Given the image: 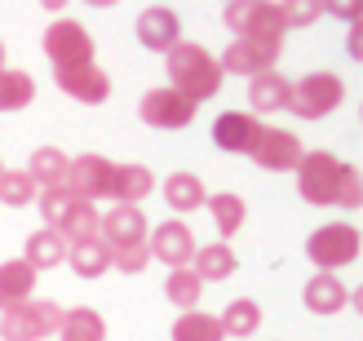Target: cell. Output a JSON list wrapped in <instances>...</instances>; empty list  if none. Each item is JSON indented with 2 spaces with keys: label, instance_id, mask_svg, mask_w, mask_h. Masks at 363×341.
Listing matches in <instances>:
<instances>
[{
  "label": "cell",
  "instance_id": "1",
  "mask_svg": "<svg viewBox=\"0 0 363 341\" xmlns=\"http://www.w3.org/2000/svg\"><path fill=\"white\" fill-rule=\"evenodd\" d=\"M297 173V195L315 208H359V169L337 160L333 151H306Z\"/></svg>",
  "mask_w": 363,
  "mask_h": 341
},
{
  "label": "cell",
  "instance_id": "2",
  "mask_svg": "<svg viewBox=\"0 0 363 341\" xmlns=\"http://www.w3.org/2000/svg\"><path fill=\"white\" fill-rule=\"evenodd\" d=\"M169 89H177L186 102H208L222 89V67L204 45L182 40L177 49H169Z\"/></svg>",
  "mask_w": 363,
  "mask_h": 341
},
{
  "label": "cell",
  "instance_id": "3",
  "mask_svg": "<svg viewBox=\"0 0 363 341\" xmlns=\"http://www.w3.org/2000/svg\"><path fill=\"white\" fill-rule=\"evenodd\" d=\"M62 324V306L58 301H40L31 297L13 311H0V341H45Z\"/></svg>",
  "mask_w": 363,
  "mask_h": 341
},
{
  "label": "cell",
  "instance_id": "4",
  "mask_svg": "<svg viewBox=\"0 0 363 341\" xmlns=\"http://www.w3.org/2000/svg\"><path fill=\"white\" fill-rule=\"evenodd\" d=\"M341 98H346V84L341 76L333 71H311V76H301L293 84V94H288V111L297 120H323L328 111H337Z\"/></svg>",
  "mask_w": 363,
  "mask_h": 341
},
{
  "label": "cell",
  "instance_id": "5",
  "mask_svg": "<svg viewBox=\"0 0 363 341\" xmlns=\"http://www.w3.org/2000/svg\"><path fill=\"white\" fill-rule=\"evenodd\" d=\"M306 257H311L319 271L337 275L341 266H350L359 257V226L354 222H328L319 226L311 240H306Z\"/></svg>",
  "mask_w": 363,
  "mask_h": 341
},
{
  "label": "cell",
  "instance_id": "6",
  "mask_svg": "<svg viewBox=\"0 0 363 341\" xmlns=\"http://www.w3.org/2000/svg\"><path fill=\"white\" fill-rule=\"evenodd\" d=\"M226 27L235 31V40H284V9L266 5V0H235L226 5Z\"/></svg>",
  "mask_w": 363,
  "mask_h": 341
},
{
  "label": "cell",
  "instance_id": "7",
  "mask_svg": "<svg viewBox=\"0 0 363 341\" xmlns=\"http://www.w3.org/2000/svg\"><path fill=\"white\" fill-rule=\"evenodd\" d=\"M111 177H116V160L89 151V155H71L62 186L76 195L80 204H98V200H111Z\"/></svg>",
  "mask_w": 363,
  "mask_h": 341
},
{
  "label": "cell",
  "instance_id": "8",
  "mask_svg": "<svg viewBox=\"0 0 363 341\" xmlns=\"http://www.w3.org/2000/svg\"><path fill=\"white\" fill-rule=\"evenodd\" d=\"M301 155H306L301 138L288 133V129H275V124H262L257 138H252V147H248V160L266 173H293L301 164Z\"/></svg>",
  "mask_w": 363,
  "mask_h": 341
},
{
  "label": "cell",
  "instance_id": "9",
  "mask_svg": "<svg viewBox=\"0 0 363 341\" xmlns=\"http://www.w3.org/2000/svg\"><path fill=\"white\" fill-rule=\"evenodd\" d=\"M45 58L53 62V71H71V67H89L94 62V35H89L80 23H53L45 31Z\"/></svg>",
  "mask_w": 363,
  "mask_h": 341
},
{
  "label": "cell",
  "instance_id": "10",
  "mask_svg": "<svg viewBox=\"0 0 363 341\" xmlns=\"http://www.w3.org/2000/svg\"><path fill=\"white\" fill-rule=\"evenodd\" d=\"M284 53V40H230L226 53L217 58V67H222V76L230 71V76H262V71H275Z\"/></svg>",
  "mask_w": 363,
  "mask_h": 341
},
{
  "label": "cell",
  "instance_id": "11",
  "mask_svg": "<svg viewBox=\"0 0 363 341\" xmlns=\"http://www.w3.org/2000/svg\"><path fill=\"white\" fill-rule=\"evenodd\" d=\"M147 253H151V262L160 257V262L169 266V271H182V266H191V257H195V235H191V226L182 222V218L160 222L155 230H147Z\"/></svg>",
  "mask_w": 363,
  "mask_h": 341
},
{
  "label": "cell",
  "instance_id": "12",
  "mask_svg": "<svg viewBox=\"0 0 363 341\" xmlns=\"http://www.w3.org/2000/svg\"><path fill=\"white\" fill-rule=\"evenodd\" d=\"M142 124H151V129H186V124L195 120V102H186L177 94V89H151L147 98H142L138 106Z\"/></svg>",
  "mask_w": 363,
  "mask_h": 341
},
{
  "label": "cell",
  "instance_id": "13",
  "mask_svg": "<svg viewBox=\"0 0 363 341\" xmlns=\"http://www.w3.org/2000/svg\"><path fill=\"white\" fill-rule=\"evenodd\" d=\"M98 240L111 248H133V244H147V218H142V208L133 204H111L102 213V226H98Z\"/></svg>",
  "mask_w": 363,
  "mask_h": 341
},
{
  "label": "cell",
  "instance_id": "14",
  "mask_svg": "<svg viewBox=\"0 0 363 341\" xmlns=\"http://www.w3.org/2000/svg\"><path fill=\"white\" fill-rule=\"evenodd\" d=\"M58 89L67 98H76V102H84V106H98V102H106L111 98V76L98 67V62H89V67H71V71H58Z\"/></svg>",
  "mask_w": 363,
  "mask_h": 341
},
{
  "label": "cell",
  "instance_id": "15",
  "mask_svg": "<svg viewBox=\"0 0 363 341\" xmlns=\"http://www.w3.org/2000/svg\"><path fill=\"white\" fill-rule=\"evenodd\" d=\"M138 40L147 45L151 53H169L182 45V18L164 5H151L138 13Z\"/></svg>",
  "mask_w": 363,
  "mask_h": 341
},
{
  "label": "cell",
  "instance_id": "16",
  "mask_svg": "<svg viewBox=\"0 0 363 341\" xmlns=\"http://www.w3.org/2000/svg\"><path fill=\"white\" fill-rule=\"evenodd\" d=\"M257 129H262L257 116H248V111H222V116L213 120V142H217L226 155H248Z\"/></svg>",
  "mask_w": 363,
  "mask_h": 341
},
{
  "label": "cell",
  "instance_id": "17",
  "mask_svg": "<svg viewBox=\"0 0 363 341\" xmlns=\"http://www.w3.org/2000/svg\"><path fill=\"white\" fill-rule=\"evenodd\" d=\"M301 301H306V311H311V315H337V311L350 306V289H346L337 275L319 271V275L301 289Z\"/></svg>",
  "mask_w": 363,
  "mask_h": 341
},
{
  "label": "cell",
  "instance_id": "18",
  "mask_svg": "<svg viewBox=\"0 0 363 341\" xmlns=\"http://www.w3.org/2000/svg\"><path fill=\"white\" fill-rule=\"evenodd\" d=\"M31 293H35V271L27 262L23 257L0 262V311L23 306V301H31Z\"/></svg>",
  "mask_w": 363,
  "mask_h": 341
},
{
  "label": "cell",
  "instance_id": "19",
  "mask_svg": "<svg viewBox=\"0 0 363 341\" xmlns=\"http://www.w3.org/2000/svg\"><path fill=\"white\" fill-rule=\"evenodd\" d=\"M288 94H293V80L275 76V71H262V76L248 80V106L252 111H288Z\"/></svg>",
  "mask_w": 363,
  "mask_h": 341
},
{
  "label": "cell",
  "instance_id": "20",
  "mask_svg": "<svg viewBox=\"0 0 363 341\" xmlns=\"http://www.w3.org/2000/svg\"><path fill=\"white\" fill-rule=\"evenodd\" d=\"M155 191V173L147 164H116V177H111V200L116 204H142L147 195Z\"/></svg>",
  "mask_w": 363,
  "mask_h": 341
},
{
  "label": "cell",
  "instance_id": "21",
  "mask_svg": "<svg viewBox=\"0 0 363 341\" xmlns=\"http://www.w3.org/2000/svg\"><path fill=\"white\" fill-rule=\"evenodd\" d=\"M67 253H71V248H67V240H62L53 226H45V230H35V235L27 240V253H23V262L31 266L35 275H40V271H53V266H62V262H67Z\"/></svg>",
  "mask_w": 363,
  "mask_h": 341
},
{
  "label": "cell",
  "instance_id": "22",
  "mask_svg": "<svg viewBox=\"0 0 363 341\" xmlns=\"http://www.w3.org/2000/svg\"><path fill=\"white\" fill-rule=\"evenodd\" d=\"M191 271L199 275V284H217V279H230L240 271V257L230 253V244H204V248H195Z\"/></svg>",
  "mask_w": 363,
  "mask_h": 341
},
{
  "label": "cell",
  "instance_id": "23",
  "mask_svg": "<svg viewBox=\"0 0 363 341\" xmlns=\"http://www.w3.org/2000/svg\"><path fill=\"white\" fill-rule=\"evenodd\" d=\"M67 164H71V155H67L62 147H35V151H31V160H27V177H31V182L40 186V191L62 186Z\"/></svg>",
  "mask_w": 363,
  "mask_h": 341
},
{
  "label": "cell",
  "instance_id": "24",
  "mask_svg": "<svg viewBox=\"0 0 363 341\" xmlns=\"http://www.w3.org/2000/svg\"><path fill=\"white\" fill-rule=\"evenodd\" d=\"M208 200V191H204V182H199L195 173H169L164 177V204L173 208V213H195L199 204Z\"/></svg>",
  "mask_w": 363,
  "mask_h": 341
},
{
  "label": "cell",
  "instance_id": "25",
  "mask_svg": "<svg viewBox=\"0 0 363 341\" xmlns=\"http://www.w3.org/2000/svg\"><path fill=\"white\" fill-rule=\"evenodd\" d=\"M58 341H106V319H102L98 311H89V306L62 311Z\"/></svg>",
  "mask_w": 363,
  "mask_h": 341
},
{
  "label": "cell",
  "instance_id": "26",
  "mask_svg": "<svg viewBox=\"0 0 363 341\" xmlns=\"http://www.w3.org/2000/svg\"><path fill=\"white\" fill-rule=\"evenodd\" d=\"M35 102V80L23 67H0V111H23Z\"/></svg>",
  "mask_w": 363,
  "mask_h": 341
},
{
  "label": "cell",
  "instance_id": "27",
  "mask_svg": "<svg viewBox=\"0 0 363 341\" xmlns=\"http://www.w3.org/2000/svg\"><path fill=\"white\" fill-rule=\"evenodd\" d=\"M67 266L76 271L80 279H102L106 271H111V248H106L102 240H89V244H76L67 253Z\"/></svg>",
  "mask_w": 363,
  "mask_h": 341
},
{
  "label": "cell",
  "instance_id": "28",
  "mask_svg": "<svg viewBox=\"0 0 363 341\" xmlns=\"http://www.w3.org/2000/svg\"><path fill=\"white\" fill-rule=\"evenodd\" d=\"M173 341H226L222 319L208 311H182L173 324Z\"/></svg>",
  "mask_w": 363,
  "mask_h": 341
},
{
  "label": "cell",
  "instance_id": "29",
  "mask_svg": "<svg viewBox=\"0 0 363 341\" xmlns=\"http://www.w3.org/2000/svg\"><path fill=\"white\" fill-rule=\"evenodd\" d=\"M98 226H102V213H98V204H76L62 218V226H58V235L67 240V248H76V244H89V240H98Z\"/></svg>",
  "mask_w": 363,
  "mask_h": 341
},
{
  "label": "cell",
  "instance_id": "30",
  "mask_svg": "<svg viewBox=\"0 0 363 341\" xmlns=\"http://www.w3.org/2000/svg\"><path fill=\"white\" fill-rule=\"evenodd\" d=\"M217 319H222V332L226 337H252L257 324H262V306L252 297H235V301H226V311L217 315Z\"/></svg>",
  "mask_w": 363,
  "mask_h": 341
},
{
  "label": "cell",
  "instance_id": "31",
  "mask_svg": "<svg viewBox=\"0 0 363 341\" xmlns=\"http://www.w3.org/2000/svg\"><path fill=\"white\" fill-rule=\"evenodd\" d=\"M204 204H208V213H213V222H217V230H222V235H235V230L244 226V218H248L244 200H240V195H230V191L208 195Z\"/></svg>",
  "mask_w": 363,
  "mask_h": 341
},
{
  "label": "cell",
  "instance_id": "32",
  "mask_svg": "<svg viewBox=\"0 0 363 341\" xmlns=\"http://www.w3.org/2000/svg\"><path fill=\"white\" fill-rule=\"evenodd\" d=\"M199 293H204V284L191 266H182V271H169V284H164V297L182 311H199Z\"/></svg>",
  "mask_w": 363,
  "mask_h": 341
},
{
  "label": "cell",
  "instance_id": "33",
  "mask_svg": "<svg viewBox=\"0 0 363 341\" xmlns=\"http://www.w3.org/2000/svg\"><path fill=\"white\" fill-rule=\"evenodd\" d=\"M35 195H40V186L27 177V169H5V173H0V204L23 208V204L35 200Z\"/></svg>",
  "mask_w": 363,
  "mask_h": 341
},
{
  "label": "cell",
  "instance_id": "34",
  "mask_svg": "<svg viewBox=\"0 0 363 341\" xmlns=\"http://www.w3.org/2000/svg\"><path fill=\"white\" fill-rule=\"evenodd\" d=\"M35 204H40V218H45V226H53V230H58V226H62V218H67V213L76 208L80 200H76V195H71L67 186H49V191H40V195H35Z\"/></svg>",
  "mask_w": 363,
  "mask_h": 341
},
{
  "label": "cell",
  "instance_id": "35",
  "mask_svg": "<svg viewBox=\"0 0 363 341\" xmlns=\"http://www.w3.org/2000/svg\"><path fill=\"white\" fill-rule=\"evenodd\" d=\"M151 266V253L147 244H133V248H116L111 253V271H124V275H142Z\"/></svg>",
  "mask_w": 363,
  "mask_h": 341
},
{
  "label": "cell",
  "instance_id": "36",
  "mask_svg": "<svg viewBox=\"0 0 363 341\" xmlns=\"http://www.w3.org/2000/svg\"><path fill=\"white\" fill-rule=\"evenodd\" d=\"M284 27H311L323 18V5H293V0H284Z\"/></svg>",
  "mask_w": 363,
  "mask_h": 341
},
{
  "label": "cell",
  "instance_id": "37",
  "mask_svg": "<svg viewBox=\"0 0 363 341\" xmlns=\"http://www.w3.org/2000/svg\"><path fill=\"white\" fill-rule=\"evenodd\" d=\"M323 13H337V18H346L350 27H359V23H363V5H359V0H346V5H323Z\"/></svg>",
  "mask_w": 363,
  "mask_h": 341
},
{
  "label": "cell",
  "instance_id": "38",
  "mask_svg": "<svg viewBox=\"0 0 363 341\" xmlns=\"http://www.w3.org/2000/svg\"><path fill=\"white\" fill-rule=\"evenodd\" d=\"M359 40H363V27H350V35H346V49H350V58H359Z\"/></svg>",
  "mask_w": 363,
  "mask_h": 341
},
{
  "label": "cell",
  "instance_id": "39",
  "mask_svg": "<svg viewBox=\"0 0 363 341\" xmlns=\"http://www.w3.org/2000/svg\"><path fill=\"white\" fill-rule=\"evenodd\" d=\"M0 67H5V40H0Z\"/></svg>",
  "mask_w": 363,
  "mask_h": 341
},
{
  "label": "cell",
  "instance_id": "40",
  "mask_svg": "<svg viewBox=\"0 0 363 341\" xmlns=\"http://www.w3.org/2000/svg\"><path fill=\"white\" fill-rule=\"evenodd\" d=\"M0 173H5V164H0Z\"/></svg>",
  "mask_w": 363,
  "mask_h": 341
}]
</instances>
